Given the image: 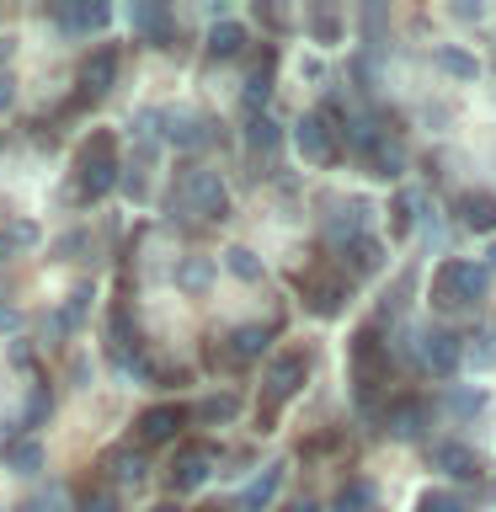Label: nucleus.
Instances as JSON below:
<instances>
[{"mask_svg":"<svg viewBox=\"0 0 496 512\" xmlns=\"http://www.w3.org/2000/svg\"><path fill=\"white\" fill-rule=\"evenodd\" d=\"M240 48H246V27L240 22H214L208 27V54L214 59H235Z\"/></svg>","mask_w":496,"mask_h":512,"instance_id":"obj_17","label":"nucleus"},{"mask_svg":"<svg viewBox=\"0 0 496 512\" xmlns=\"http://www.w3.org/2000/svg\"><path fill=\"white\" fill-rule=\"evenodd\" d=\"M112 475H118L123 486H139V480H144V454H134V448H118V454H112Z\"/></svg>","mask_w":496,"mask_h":512,"instance_id":"obj_28","label":"nucleus"},{"mask_svg":"<svg viewBox=\"0 0 496 512\" xmlns=\"http://www.w3.org/2000/svg\"><path fill=\"white\" fill-rule=\"evenodd\" d=\"M176 198H182V208L198 214V219H224L230 214V192H224V182L214 171H187L182 187H176Z\"/></svg>","mask_w":496,"mask_h":512,"instance_id":"obj_4","label":"nucleus"},{"mask_svg":"<svg viewBox=\"0 0 496 512\" xmlns=\"http://www.w3.org/2000/svg\"><path fill=\"white\" fill-rule=\"evenodd\" d=\"M80 512H118V496H112V491H91L86 502H80Z\"/></svg>","mask_w":496,"mask_h":512,"instance_id":"obj_33","label":"nucleus"},{"mask_svg":"<svg viewBox=\"0 0 496 512\" xmlns=\"http://www.w3.org/2000/svg\"><path fill=\"white\" fill-rule=\"evenodd\" d=\"M288 512H320L315 502H294V507H288Z\"/></svg>","mask_w":496,"mask_h":512,"instance_id":"obj_38","label":"nucleus"},{"mask_svg":"<svg viewBox=\"0 0 496 512\" xmlns=\"http://www.w3.org/2000/svg\"><path fill=\"white\" fill-rule=\"evenodd\" d=\"M155 512H176V507H155Z\"/></svg>","mask_w":496,"mask_h":512,"instance_id":"obj_41","label":"nucleus"},{"mask_svg":"<svg viewBox=\"0 0 496 512\" xmlns=\"http://www.w3.org/2000/svg\"><path fill=\"white\" fill-rule=\"evenodd\" d=\"M416 512H464V507H459L448 491H427L422 502H416Z\"/></svg>","mask_w":496,"mask_h":512,"instance_id":"obj_32","label":"nucleus"},{"mask_svg":"<svg viewBox=\"0 0 496 512\" xmlns=\"http://www.w3.org/2000/svg\"><path fill=\"white\" fill-rule=\"evenodd\" d=\"M438 64H443L448 75H459V80H475V75H480V59L470 54V48H443Z\"/></svg>","mask_w":496,"mask_h":512,"instance_id":"obj_26","label":"nucleus"},{"mask_svg":"<svg viewBox=\"0 0 496 512\" xmlns=\"http://www.w3.org/2000/svg\"><path fill=\"white\" fill-rule=\"evenodd\" d=\"M267 342H272V326H240V331H230V358L251 363V358L267 352Z\"/></svg>","mask_w":496,"mask_h":512,"instance_id":"obj_15","label":"nucleus"},{"mask_svg":"<svg viewBox=\"0 0 496 512\" xmlns=\"http://www.w3.org/2000/svg\"><path fill=\"white\" fill-rule=\"evenodd\" d=\"M336 134H342V128H336V112L331 107L326 112H304L299 128H294V144H299V155L310 160V166H331L336 150H342Z\"/></svg>","mask_w":496,"mask_h":512,"instance_id":"obj_3","label":"nucleus"},{"mask_svg":"<svg viewBox=\"0 0 496 512\" xmlns=\"http://www.w3.org/2000/svg\"><path fill=\"white\" fill-rule=\"evenodd\" d=\"M107 6L102 0H75V6H59V27H70V32H96V27H107Z\"/></svg>","mask_w":496,"mask_h":512,"instance_id":"obj_14","label":"nucleus"},{"mask_svg":"<svg viewBox=\"0 0 496 512\" xmlns=\"http://www.w3.org/2000/svg\"><path fill=\"white\" fill-rule=\"evenodd\" d=\"M235 411H240V400H235V395H208L192 416H198V422H230Z\"/></svg>","mask_w":496,"mask_h":512,"instance_id":"obj_29","label":"nucleus"},{"mask_svg":"<svg viewBox=\"0 0 496 512\" xmlns=\"http://www.w3.org/2000/svg\"><path fill=\"white\" fill-rule=\"evenodd\" d=\"M331 512H374V486H368V480H347Z\"/></svg>","mask_w":496,"mask_h":512,"instance_id":"obj_22","label":"nucleus"},{"mask_svg":"<svg viewBox=\"0 0 496 512\" xmlns=\"http://www.w3.org/2000/svg\"><path fill=\"white\" fill-rule=\"evenodd\" d=\"M336 251H342V256H347V267H352V272H363V278L384 267V240H374L368 230H363V235H352L347 246H336Z\"/></svg>","mask_w":496,"mask_h":512,"instance_id":"obj_11","label":"nucleus"},{"mask_svg":"<svg viewBox=\"0 0 496 512\" xmlns=\"http://www.w3.org/2000/svg\"><path fill=\"white\" fill-rule=\"evenodd\" d=\"M304 374H310V358H304V352H283V358L267 368V400H272V406L288 400V395H299Z\"/></svg>","mask_w":496,"mask_h":512,"instance_id":"obj_7","label":"nucleus"},{"mask_svg":"<svg viewBox=\"0 0 496 512\" xmlns=\"http://www.w3.org/2000/svg\"><path fill=\"white\" fill-rule=\"evenodd\" d=\"M480 406H486V395H480L475 384H454V390H448V411H454L459 422H470V416H480Z\"/></svg>","mask_w":496,"mask_h":512,"instance_id":"obj_23","label":"nucleus"},{"mask_svg":"<svg viewBox=\"0 0 496 512\" xmlns=\"http://www.w3.org/2000/svg\"><path fill=\"white\" fill-rule=\"evenodd\" d=\"M128 22H134V32H144V38H155V43L171 32L166 6H134V11H128Z\"/></svg>","mask_w":496,"mask_h":512,"instance_id":"obj_20","label":"nucleus"},{"mask_svg":"<svg viewBox=\"0 0 496 512\" xmlns=\"http://www.w3.org/2000/svg\"><path fill=\"white\" fill-rule=\"evenodd\" d=\"M27 246H38V230H32V224H6V230H0V251H27Z\"/></svg>","mask_w":496,"mask_h":512,"instance_id":"obj_30","label":"nucleus"},{"mask_svg":"<svg viewBox=\"0 0 496 512\" xmlns=\"http://www.w3.org/2000/svg\"><path fill=\"white\" fill-rule=\"evenodd\" d=\"M454 214H459L464 230H475V235L496 230V198H491V192H464V198L454 203Z\"/></svg>","mask_w":496,"mask_h":512,"instance_id":"obj_9","label":"nucleus"},{"mask_svg":"<svg viewBox=\"0 0 496 512\" xmlns=\"http://www.w3.org/2000/svg\"><path fill=\"white\" fill-rule=\"evenodd\" d=\"M486 256H491V262H486V267H496V246H491V251H486Z\"/></svg>","mask_w":496,"mask_h":512,"instance_id":"obj_40","label":"nucleus"},{"mask_svg":"<svg viewBox=\"0 0 496 512\" xmlns=\"http://www.w3.org/2000/svg\"><path fill=\"white\" fill-rule=\"evenodd\" d=\"M187 422V406H150L139 416V443H171Z\"/></svg>","mask_w":496,"mask_h":512,"instance_id":"obj_8","label":"nucleus"},{"mask_svg":"<svg viewBox=\"0 0 496 512\" xmlns=\"http://www.w3.org/2000/svg\"><path fill=\"white\" fill-rule=\"evenodd\" d=\"M368 171H374V176H384V182H395V176L406 171V155H400L395 144H379V150L368 155Z\"/></svg>","mask_w":496,"mask_h":512,"instance_id":"obj_24","label":"nucleus"},{"mask_svg":"<svg viewBox=\"0 0 496 512\" xmlns=\"http://www.w3.org/2000/svg\"><path fill=\"white\" fill-rule=\"evenodd\" d=\"M43 411H48V400H43V395H32V406H27V422H43Z\"/></svg>","mask_w":496,"mask_h":512,"instance_id":"obj_36","label":"nucleus"},{"mask_svg":"<svg viewBox=\"0 0 496 512\" xmlns=\"http://www.w3.org/2000/svg\"><path fill=\"white\" fill-rule=\"evenodd\" d=\"M11 59V38H0V64H6Z\"/></svg>","mask_w":496,"mask_h":512,"instance_id":"obj_39","label":"nucleus"},{"mask_svg":"<svg viewBox=\"0 0 496 512\" xmlns=\"http://www.w3.org/2000/svg\"><path fill=\"white\" fill-rule=\"evenodd\" d=\"M22 512H64V491H48V496H32Z\"/></svg>","mask_w":496,"mask_h":512,"instance_id":"obj_34","label":"nucleus"},{"mask_svg":"<svg viewBox=\"0 0 496 512\" xmlns=\"http://www.w3.org/2000/svg\"><path fill=\"white\" fill-rule=\"evenodd\" d=\"M432 464H438L443 475H459V480H475L480 475V459L464 443H438V448H432Z\"/></svg>","mask_w":496,"mask_h":512,"instance_id":"obj_13","label":"nucleus"},{"mask_svg":"<svg viewBox=\"0 0 496 512\" xmlns=\"http://www.w3.org/2000/svg\"><path fill=\"white\" fill-rule=\"evenodd\" d=\"M208 470H214V448H198V443H187L182 454L171 459V491H198Z\"/></svg>","mask_w":496,"mask_h":512,"instance_id":"obj_6","label":"nucleus"},{"mask_svg":"<svg viewBox=\"0 0 496 512\" xmlns=\"http://www.w3.org/2000/svg\"><path fill=\"white\" fill-rule=\"evenodd\" d=\"M6 470L38 475V470H43V448L32 443V438H11V443H6Z\"/></svg>","mask_w":496,"mask_h":512,"instance_id":"obj_18","label":"nucleus"},{"mask_svg":"<svg viewBox=\"0 0 496 512\" xmlns=\"http://www.w3.org/2000/svg\"><path fill=\"white\" fill-rule=\"evenodd\" d=\"M432 288H438V304H480L486 299V267L470 262V256H448Z\"/></svg>","mask_w":496,"mask_h":512,"instance_id":"obj_2","label":"nucleus"},{"mask_svg":"<svg viewBox=\"0 0 496 512\" xmlns=\"http://www.w3.org/2000/svg\"><path fill=\"white\" fill-rule=\"evenodd\" d=\"M11 96H16L11 91V75H0V107H11Z\"/></svg>","mask_w":496,"mask_h":512,"instance_id":"obj_37","label":"nucleus"},{"mask_svg":"<svg viewBox=\"0 0 496 512\" xmlns=\"http://www.w3.org/2000/svg\"><path fill=\"white\" fill-rule=\"evenodd\" d=\"M224 267H230L240 283H262V262H256L246 246H230V251H224Z\"/></svg>","mask_w":496,"mask_h":512,"instance_id":"obj_25","label":"nucleus"},{"mask_svg":"<svg viewBox=\"0 0 496 512\" xmlns=\"http://www.w3.org/2000/svg\"><path fill=\"white\" fill-rule=\"evenodd\" d=\"M246 139H251V150H272V144H278L283 134H278V123H272V118H251Z\"/></svg>","mask_w":496,"mask_h":512,"instance_id":"obj_31","label":"nucleus"},{"mask_svg":"<svg viewBox=\"0 0 496 512\" xmlns=\"http://www.w3.org/2000/svg\"><path fill=\"white\" fill-rule=\"evenodd\" d=\"M390 432L395 438H422L427 432V406L422 400H400V406L390 411Z\"/></svg>","mask_w":496,"mask_h":512,"instance_id":"obj_16","label":"nucleus"},{"mask_svg":"<svg viewBox=\"0 0 496 512\" xmlns=\"http://www.w3.org/2000/svg\"><path fill=\"white\" fill-rule=\"evenodd\" d=\"M416 358H422L427 374L454 379V368L464 363V347H459V336H454V331L432 326V331H422V342H416Z\"/></svg>","mask_w":496,"mask_h":512,"instance_id":"obj_5","label":"nucleus"},{"mask_svg":"<svg viewBox=\"0 0 496 512\" xmlns=\"http://www.w3.org/2000/svg\"><path fill=\"white\" fill-rule=\"evenodd\" d=\"M75 187L80 198H107L118 187V155H112V134H91L75 155Z\"/></svg>","mask_w":496,"mask_h":512,"instance_id":"obj_1","label":"nucleus"},{"mask_svg":"<svg viewBox=\"0 0 496 512\" xmlns=\"http://www.w3.org/2000/svg\"><path fill=\"white\" fill-rule=\"evenodd\" d=\"M0 331H22V310L16 304H0Z\"/></svg>","mask_w":496,"mask_h":512,"instance_id":"obj_35","label":"nucleus"},{"mask_svg":"<svg viewBox=\"0 0 496 512\" xmlns=\"http://www.w3.org/2000/svg\"><path fill=\"white\" fill-rule=\"evenodd\" d=\"M208 139V123L203 118H171V144H182V150H198Z\"/></svg>","mask_w":496,"mask_h":512,"instance_id":"obj_27","label":"nucleus"},{"mask_svg":"<svg viewBox=\"0 0 496 512\" xmlns=\"http://www.w3.org/2000/svg\"><path fill=\"white\" fill-rule=\"evenodd\" d=\"M304 294H310V310L315 315H336L347 304V283H310Z\"/></svg>","mask_w":496,"mask_h":512,"instance_id":"obj_21","label":"nucleus"},{"mask_svg":"<svg viewBox=\"0 0 496 512\" xmlns=\"http://www.w3.org/2000/svg\"><path fill=\"white\" fill-rule=\"evenodd\" d=\"M112 80H118V54L96 48L86 59V70H80V86H86V96H102V91H112Z\"/></svg>","mask_w":496,"mask_h":512,"instance_id":"obj_12","label":"nucleus"},{"mask_svg":"<svg viewBox=\"0 0 496 512\" xmlns=\"http://www.w3.org/2000/svg\"><path fill=\"white\" fill-rule=\"evenodd\" d=\"M208 283H214V262H208V256H187V262L176 267V288H187V294H203Z\"/></svg>","mask_w":496,"mask_h":512,"instance_id":"obj_19","label":"nucleus"},{"mask_svg":"<svg viewBox=\"0 0 496 512\" xmlns=\"http://www.w3.org/2000/svg\"><path fill=\"white\" fill-rule=\"evenodd\" d=\"M278 486H283V464H267V470L256 475L246 491H240V502H235V507H240V512H267V507H272V496H278Z\"/></svg>","mask_w":496,"mask_h":512,"instance_id":"obj_10","label":"nucleus"}]
</instances>
